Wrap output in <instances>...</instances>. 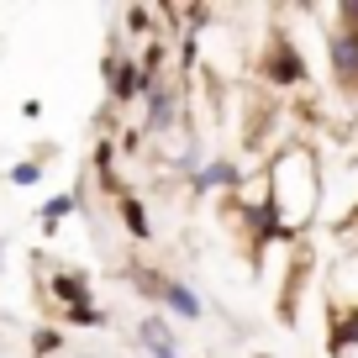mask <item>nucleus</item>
<instances>
[{
  "label": "nucleus",
  "mask_w": 358,
  "mask_h": 358,
  "mask_svg": "<svg viewBox=\"0 0 358 358\" xmlns=\"http://www.w3.org/2000/svg\"><path fill=\"white\" fill-rule=\"evenodd\" d=\"M6 179H11L16 190H27V185H37V179H43V164H16Z\"/></svg>",
  "instance_id": "14"
},
{
  "label": "nucleus",
  "mask_w": 358,
  "mask_h": 358,
  "mask_svg": "<svg viewBox=\"0 0 358 358\" xmlns=\"http://www.w3.org/2000/svg\"><path fill=\"white\" fill-rule=\"evenodd\" d=\"M353 343H358V306H332V337H327V348L343 353Z\"/></svg>",
  "instance_id": "9"
},
{
  "label": "nucleus",
  "mask_w": 358,
  "mask_h": 358,
  "mask_svg": "<svg viewBox=\"0 0 358 358\" xmlns=\"http://www.w3.org/2000/svg\"><path fill=\"white\" fill-rule=\"evenodd\" d=\"M0 274H6V243H0Z\"/></svg>",
  "instance_id": "17"
},
{
  "label": "nucleus",
  "mask_w": 358,
  "mask_h": 358,
  "mask_svg": "<svg viewBox=\"0 0 358 358\" xmlns=\"http://www.w3.org/2000/svg\"><path fill=\"white\" fill-rule=\"evenodd\" d=\"M327 58H332V79L343 90H358V32L332 27L327 32Z\"/></svg>",
  "instance_id": "2"
},
{
  "label": "nucleus",
  "mask_w": 358,
  "mask_h": 358,
  "mask_svg": "<svg viewBox=\"0 0 358 358\" xmlns=\"http://www.w3.org/2000/svg\"><path fill=\"white\" fill-rule=\"evenodd\" d=\"M69 327H106V311L101 306H79V311H64Z\"/></svg>",
  "instance_id": "13"
},
{
  "label": "nucleus",
  "mask_w": 358,
  "mask_h": 358,
  "mask_svg": "<svg viewBox=\"0 0 358 358\" xmlns=\"http://www.w3.org/2000/svg\"><path fill=\"white\" fill-rule=\"evenodd\" d=\"M48 295H53L64 311H79V306H95L90 301V274L85 268H58L53 280H48Z\"/></svg>",
  "instance_id": "4"
},
{
  "label": "nucleus",
  "mask_w": 358,
  "mask_h": 358,
  "mask_svg": "<svg viewBox=\"0 0 358 358\" xmlns=\"http://www.w3.org/2000/svg\"><path fill=\"white\" fill-rule=\"evenodd\" d=\"M137 343H143L153 358H179V348H174V332H169V322H164V316H148V322L137 327Z\"/></svg>",
  "instance_id": "6"
},
{
  "label": "nucleus",
  "mask_w": 358,
  "mask_h": 358,
  "mask_svg": "<svg viewBox=\"0 0 358 358\" xmlns=\"http://www.w3.org/2000/svg\"><path fill=\"white\" fill-rule=\"evenodd\" d=\"M158 301H164L169 311L179 316V322H201V316H206L201 295H195V290H190L185 280H164V295H158Z\"/></svg>",
  "instance_id": "5"
},
{
  "label": "nucleus",
  "mask_w": 358,
  "mask_h": 358,
  "mask_svg": "<svg viewBox=\"0 0 358 358\" xmlns=\"http://www.w3.org/2000/svg\"><path fill=\"white\" fill-rule=\"evenodd\" d=\"M116 216H122V227L137 237V243H153V222H148V211H143L137 195H116Z\"/></svg>",
  "instance_id": "8"
},
{
  "label": "nucleus",
  "mask_w": 358,
  "mask_h": 358,
  "mask_svg": "<svg viewBox=\"0 0 358 358\" xmlns=\"http://www.w3.org/2000/svg\"><path fill=\"white\" fill-rule=\"evenodd\" d=\"M127 22H132V27H148V22H153V11H143V6H132V11H127Z\"/></svg>",
  "instance_id": "16"
},
{
  "label": "nucleus",
  "mask_w": 358,
  "mask_h": 358,
  "mask_svg": "<svg viewBox=\"0 0 358 358\" xmlns=\"http://www.w3.org/2000/svg\"><path fill=\"white\" fill-rule=\"evenodd\" d=\"M258 79H268V85H280V90H295V85H306V58H301V48L290 43V37H268V53H264V64H258Z\"/></svg>",
  "instance_id": "1"
},
{
  "label": "nucleus",
  "mask_w": 358,
  "mask_h": 358,
  "mask_svg": "<svg viewBox=\"0 0 358 358\" xmlns=\"http://www.w3.org/2000/svg\"><path fill=\"white\" fill-rule=\"evenodd\" d=\"M69 211H79V190H74V195H53V201H48L43 211H37V222H43V232L53 237V232H58V222H64Z\"/></svg>",
  "instance_id": "11"
},
{
  "label": "nucleus",
  "mask_w": 358,
  "mask_h": 358,
  "mask_svg": "<svg viewBox=\"0 0 358 358\" xmlns=\"http://www.w3.org/2000/svg\"><path fill=\"white\" fill-rule=\"evenodd\" d=\"M106 85H111V101H137V95H148L153 90V79L143 74V64H132V58H106Z\"/></svg>",
  "instance_id": "3"
},
{
  "label": "nucleus",
  "mask_w": 358,
  "mask_h": 358,
  "mask_svg": "<svg viewBox=\"0 0 358 358\" xmlns=\"http://www.w3.org/2000/svg\"><path fill=\"white\" fill-rule=\"evenodd\" d=\"M53 353H64V332H58V327H37L32 332V358H53Z\"/></svg>",
  "instance_id": "12"
},
{
  "label": "nucleus",
  "mask_w": 358,
  "mask_h": 358,
  "mask_svg": "<svg viewBox=\"0 0 358 358\" xmlns=\"http://www.w3.org/2000/svg\"><path fill=\"white\" fill-rule=\"evenodd\" d=\"M237 179H243V169L227 164V158H216V164L195 169V190H216V185H237Z\"/></svg>",
  "instance_id": "10"
},
{
  "label": "nucleus",
  "mask_w": 358,
  "mask_h": 358,
  "mask_svg": "<svg viewBox=\"0 0 358 358\" xmlns=\"http://www.w3.org/2000/svg\"><path fill=\"white\" fill-rule=\"evenodd\" d=\"M337 27L358 32V0H343V6H337Z\"/></svg>",
  "instance_id": "15"
},
{
  "label": "nucleus",
  "mask_w": 358,
  "mask_h": 358,
  "mask_svg": "<svg viewBox=\"0 0 358 358\" xmlns=\"http://www.w3.org/2000/svg\"><path fill=\"white\" fill-rule=\"evenodd\" d=\"M174 116H179V95L174 90H148V132H164V127H174Z\"/></svg>",
  "instance_id": "7"
}]
</instances>
